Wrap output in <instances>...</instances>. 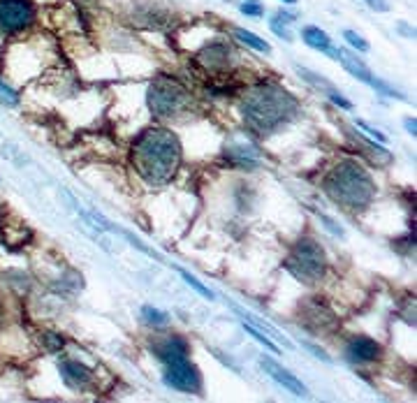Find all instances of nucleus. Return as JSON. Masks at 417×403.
Returning a JSON list of instances; mask_svg holds the SVG:
<instances>
[{"label": "nucleus", "mask_w": 417, "mask_h": 403, "mask_svg": "<svg viewBox=\"0 0 417 403\" xmlns=\"http://www.w3.org/2000/svg\"><path fill=\"white\" fill-rule=\"evenodd\" d=\"M142 315H144V320L149 322V325H156V327H163V325H167V313H163V310H158V308H154V306H144L142 308Z\"/></svg>", "instance_id": "nucleus-18"}, {"label": "nucleus", "mask_w": 417, "mask_h": 403, "mask_svg": "<svg viewBox=\"0 0 417 403\" xmlns=\"http://www.w3.org/2000/svg\"><path fill=\"white\" fill-rule=\"evenodd\" d=\"M228 58H230V49L225 47V44H211V47H207L200 56H197V61H200V65H204L207 70L218 72V70L228 68V63H230Z\"/></svg>", "instance_id": "nucleus-13"}, {"label": "nucleus", "mask_w": 417, "mask_h": 403, "mask_svg": "<svg viewBox=\"0 0 417 403\" xmlns=\"http://www.w3.org/2000/svg\"><path fill=\"white\" fill-rule=\"evenodd\" d=\"M302 37L311 49H317V51H322V54L336 56V51L332 49V39H329L327 32L317 28V26H306V28L302 30Z\"/></svg>", "instance_id": "nucleus-15"}, {"label": "nucleus", "mask_w": 417, "mask_h": 403, "mask_svg": "<svg viewBox=\"0 0 417 403\" xmlns=\"http://www.w3.org/2000/svg\"><path fill=\"white\" fill-rule=\"evenodd\" d=\"M234 37L239 39L241 44H246V47L255 49V51H260V54H269V51H271V47H269V44L264 42L262 37H257L255 32H250V30H243V28H234Z\"/></svg>", "instance_id": "nucleus-16"}, {"label": "nucleus", "mask_w": 417, "mask_h": 403, "mask_svg": "<svg viewBox=\"0 0 417 403\" xmlns=\"http://www.w3.org/2000/svg\"><path fill=\"white\" fill-rule=\"evenodd\" d=\"M0 102L8 104V107H17L19 104V95L3 82V79H0Z\"/></svg>", "instance_id": "nucleus-21"}, {"label": "nucleus", "mask_w": 417, "mask_h": 403, "mask_svg": "<svg viewBox=\"0 0 417 403\" xmlns=\"http://www.w3.org/2000/svg\"><path fill=\"white\" fill-rule=\"evenodd\" d=\"M165 382H167L169 387L178 389V392H188V394H197L202 389V375L188 359L176 362V364H167Z\"/></svg>", "instance_id": "nucleus-7"}, {"label": "nucleus", "mask_w": 417, "mask_h": 403, "mask_svg": "<svg viewBox=\"0 0 417 403\" xmlns=\"http://www.w3.org/2000/svg\"><path fill=\"white\" fill-rule=\"evenodd\" d=\"M243 329H246V332H248L250 336H253V339H255L257 343H262L264 348H267V350H271V353H281V348H278L276 343L271 341L267 334H264V332H260V329H255L253 325H248V322H243Z\"/></svg>", "instance_id": "nucleus-17"}, {"label": "nucleus", "mask_w": 417, "mask_h": 403, "mask_svg": "<svg viewBox=\"0 0 417 403\" xmlns=\"http://www.w3.org/2000/svg\"><path fill=\"white\" fill-rule=\"evenodd\" d=\"M269 26H271V30H274L278 37H283V39H286V42H293V35H290V30L286 28V24L281 26V24L276 21V19H271V24H269Z\"/></svg>", "instance_id": "nucleus-25"}, {"label": "nucleus", "mask_w": 417, "mask_h": 403, "mask_svg": "<svg viewBox=\"0 0 417 403\" xmlns=\"http://www.w3.org/2000/svg\"><path fill=\"white\" fill-rule=\"evenodd\" d=\"M286 269L304 285H315L324 276V269H327V255L315 241L304 239L288 255Z\"/></svg>", "instance_id": "nucleus-4"}, {"label": "nucleus", "mask_w": 417, "mask_h": 403, "mask_svg": "<svg viewBox=\"0 0 417 403\" xmlns=\"http://www.w3.org/2000/svg\"><path fill=\"white\" fill-rule=\"evenodd\" d=\"M324 193L329 200L348 211L367 209L376 195V183L369 176V171L357 165L355 160H343L329 171V176L322 183Z\"/></svg>", "instance_id": "nucleus-3"}, {"label": "nucleus", "mask_w": 417, "mask_h": 403, "mask_svg": "<svg viewBox=\"0 0 417 403\" xmlns=\"http://www.w3.org/2000/svg\"><path fill=\"white\" fill-rule=\"evenodd\" d=\"M3 318H5V313H3V306H0V322H3Z\"/></svg>", "instance_id": "nucleus-35"}, {"label": "nucleus", "mask_w": 417, "mask_h": 403, "mask_svg": "<svg viewBox=\"0 0 417 403\" xmlns=\"http://www.w3.org/2000/svg\"><path fill=\"white\" fill-rule=\"evenodd\" d=\"M336 61H341V65L343 68H346L350 75L353 77H357L360 79V82H364V84H369V86H373V88H380L382 93H387V95H394V97H401L399 93H394L392 88H387L385 84L382 82H378V79H376L373 75H371V70L367 68V65H364L360 58H357L355 54H350V51H346V49H336ZM401 100H406V97H401Z\"/></svg>", "instance_id": "nucleus-8"}, {"label": "nucleus", "mask_w": 417, "mask_h": 403, "mask_svg": "<svg viewBox=\"0 0 417 403\" xmlns=\"http://www.w3.org/2000/svg\"><path fill=\"white\" fill-rule=\"evenodd\" d=\"M343 37H346V42H348L353 49H357V51H364V54H367V51L371 49L367 39H364L362 35H357L355 30H343Z\"/></svg>", "instance_id": "nucleus-20"}, {"label": "nucleus", "mask_w": 417, "mask_h": 403, "mask_svg": "<svg viewBox=\"0 0 417 403\" xmlns=\"http://www.w3.org/2000/svg\"><path fill=\"white\" fill-rule=\"evenodd\" d=\"M132 165L151 186H163L181 165V142L169 130H147L132 144Z\"/></svg>", "instance_id": "nucleus-1"}, {"label": "nucleus", "mask_w": 417, "mask_h": 403, "mask_svg": "<svg viewBox=\"0 0 417 403\" xmlns=\"http://www.w3.org/2000/svg\"><path fill=\"white\" fill-rule=\"evenodd\" d=\"M346 355L353 362H376L380 357V346L373 339H367V336H355L348 343Z\"/></svg>", "instance_id": "nucleus-11"}, {"label": "nucleus", "mask_w": 417, "mask_h": 403, "mask_svg": "<svg viewBox=\"0 0 417 403\" xmlns=\"http://www.w3.org/2000/svg\"><path fill=\"white\" fill-rule=\"evenodd\" d=\"M61 375H63V380L75 389L86 387L93 378L91 368H86L84 364H79V362H70V359L61 364Z\"/></svg>", "instance_id": "nucleus-14"}, {"label": "nucleus", "mask_w": 417, "mask_h": 403, "mask_svg": "<svg viewBox=\"0 0 417 403\" xmlns=\"http://www.w3.org/2000/svg\"><path fill=\"white\" fill-rule=\"evenodd\" d=\"M260 364H262V368L267 371L271 378H274L278 385H283L288 389V392H293L295 396H306L308 394V389H306V385L297 378V375H293L288 371V368H283L281 364H276L274 359H269V357H262L260 359Z\"/></svg>", "instance_id": "nucleus-10"}, {"label": "nucleus", "mask_w": 417, "mask_h": 403, "mask_svg": "<svg viewBox=\"0 0 417 403\" xmlns=\"http://www.w3.org/2000/svg\"><path fill=\"white\" fill-rule=\"evenodd\" d=\"M403 125H406V130L410 132V135H417V123H415V118H406V121H403Z\"/></svg>", "instance_id": "nucleus-32"}, {"label": "nucleus", "mask_w": 417, "mask_h": 403, "mask_svg": "<svg viewBox=\"0 0 417 403\" xmlns=\"http://www.w3.org/2000/svg\"><path fill=\"white\" fill-rule=\"evenodd\" d=\"M357 128H362V130H367L371 137H373V140H378L380 144H385L387 142V135H382L380 130H376V128H371L369 123H364V121H357Z\"/></svg>", "instance_id": "nucleus-24"}, {"label": "nucleus", "mask_w": 417, "mask_h": 403, "mask_svg": "<svg viewBox=\"0 0 417 403\" xmlns=\"http://www.w3.org/2000/svg\"><path fill=\"white\" fill-rule=\"evenodd\" d=\"M320 221L324 223V225H327V229H329V232H332V234H339V236H343V229H341L339 225H336V223H334V221H332V218H329V216L320 214Z\"/></svg>", "instance_id": "nucleus-27"}, {"label": "nucleus", "mask_w": 417, "mask_h": 403, "mask_svg": "<svg viewBox=\"0 0 417 403\" xmlns=\"http://www.w3.org/2000/svg\"><path fill=\"white\" fill-rule=\"evenodd\" d=\"M364 3H367L369 8L376 10V12H389V3H387V0H364Z\"/></svg>", "instance_id": "nucleus-28"}, {"label": "nucleus", "mask_w": 417, "mask_h": 403, "mask_svg": "<svg viewBox=\"0 0 417 403\" xmlns=\"http://www.w3.org/2000/svg\"><path fill=\"white\" fill-rule=\"evenodd\" d=\"M241 15H246V17H262L264 15V8L257 0H246V3H241Z\"/></svg>", "instance_id": "nucleus-22"}, {"label": "nucleus", "mask_w": 417, "mask_h": 403, "mask_svg": "<svg viewBox=\"0 0 417 403\" xmlns=\"http://www.w3.org/2000/svg\"><path fill=\"white\" fill-rule=\"evenodd\" d=\"M232 310H234L237 315L243 320V322H248V325H253L255 329H260V332H264L269 336V339H274L276 343H281V346H286V348H293V343H290L286 336H283L281 332H278L276 327H271L267 320H262V318H257V315H253L250 310H243V308H239V306H232Z\"/></svg>", "instance_id": "nucleus-12"}, {"label": "nucleus", "mask_w": 417, "mask_h": 403, "mask_svg": "<svg viewBox=\"0 0 417 403\" xmlns=\"http://www.w3.org/2000/svg\"><path fill=\"white\" fill-rule=\"evenodd\" d=\"M178 274H181V279H183L185 283H188V285L193 288L200 297H204V299H214V292H211V290H209L207 285H202V283L197 281L195 276H190L188 272H183V269H178Z\"/></svg>", "instance_id": "nucleus-19"}, {"label": "nucleus", "mask_w": 417, "mask_h": 403, "mask_svg": "<svg viewBox=\"0 0 417 403\" xmlns=\"http://www.w3.org/2000/svg\"><path fill=\"white\" fill-rule=\"evenodd\" d=\"M281 3H286V5H295L297 0H281Z\"/></svg>", "instance_id": "nucleus-34"}, {"label": "nucleus", "mask_w": 417, "mask_h": 403, "mask_svg": "<svg viewBox=\"0 0 417 403\" xmlns=\"http://www.w3.org/2000/svg\"><path fill=\"white\" fill-rule=\"evenodd\" d=\"M297 72H299L302 77H306V82H311V84H315V86H322V88H329V84L324 82L322 77H317V75H313L311 70H304V68H297Z\"/></svg>", "instance_id": "nucleus-23"}, {"label": "nucleus", "mask_w": 417, "mask_h": 403, "mask_svg": "<svg viewBox=\"0 0 417 403\" xmlns=\"http://www.w3.org/2000/svg\"><path fill=\"white\" fill-rule=\"evenodd\" d=\"M399 32H403V35H406V37H415V28H408V26L406 24H399Z\"/></svg>", "instance_id": "nucleus-33"}, {"label": "nucleus", "mask_w": 417, "mask_h": 403, "mask_svg": "<svg viewBox=\"0 0 417 403\" xmlns=\"http://www.w3.org/2000/svg\"><path fill=\"white\" fill-rule=\"evenodd\" d=\"M243 121L253 132L269 135L297 114V100L276 84H262L241 104Z\"/></svg>", "instance_id": "nucleus-2"}, {"label": "nucleus", "mask_w": 417, "mask_h": 403, "mask_svg": "<svg viewBox=\"0 0 417 403\" xmlns=\"http://www.w3.org/2000/svg\"><path fill=\"white\" fill-rule=\"evenodd\" d=\"M151 350L165 364H176V362L188 359V343L181 336H165L163 341H156Z\"/></svg>", "instance_id": "nucleus-9"}, {"label": "nucleus", "mask_w": 417, "mask_h": 403, "mask_svg": "<svg viewBox=\"0 0 417 403\" xmlns=\"http://www.w3.org/2000/svg\"><path fill=\"white\" fill-rule=\"evenodd\" d=\"M304 348H306L308 353H313V355L317 357V359H322V362H332V359H329V357H327V353H324V350H320L317 346H313V343H304Z\"/></svg>", "instance_id": "nucleus-30"}, {"label": "nucleus", "mask_w": 417, "mask_h": 403, "mask_svg": "<svg viewBox=\"0 0 417 403\" xmlns=\"http://www.w3.org/2000/svg\"><path fill=\"white\" fill-rule=\"evenodd\" d=\"M190 107V93L183 84L169 77H158L149 86V109L158 118H172Z\"/></svg>", "instance_id": "nucleus-5"}, {"label": "nucleus", "mask_w": 417, "mask_h": 403, "mask_svg": "<svg viewBox=\"0 0 417 403\" xmlns=\"http://www.w3.org/2000/svg\"><path fill=\"white\" fill-rule=\"evenodd\" d=\"M44 341H46V346H49V350H61L65 343L61 336H56V334H46Z\"/></svg>", "instance_id": "nucleus-26"}, {"label": "nucleus", "mask_w": 417, "mask_h": 403, "mask_svg": "<svg viewBox=\"0 0 417 403\" xmlns=\"http://www.w3.org/2000/svg\"><path fill=\"white\" fill-rule=\"evenodd\" d=\"M274 19H276L278 24H293V21H297V15H293V12L281 10V12H276Z\"/></svg>", "instance_id": "nucleus-29"}, {"label": "nucleus", "mask_w": 417, "mask_h": 403, "mask_svg": "<svg viewBox=\"0 0 417 403\" xmlns=\"http://www.w3.org/2000/svg\"><path fill=\"white\" fill-rule=\"evenodd\" d=\"M35 21L33 0H0V32H19Z\"/></svg>", "instance_id": "nucleus-6"}, {"label": "nucleus", "mask_w": 417, "mask_h": 403, "mask_svg": "<svg viewBox=\"0 0 417 403\" xmlns=\"http://www.w3.org/2000/svg\"><path fill=\"white\" fill-rule=\"evenodd\" d=\"M329 100H332L334 104H339L341 109H353V104H350L348 100H343V95H339V93H329Z\"/></svg>", "instance_id": "nucleus-31"}]
</instances>
